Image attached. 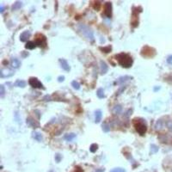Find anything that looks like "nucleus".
<instances>
[{"label":"nucleus","instance_id":"1","mask_svg":"<svg viewBox=\"0 0 172 172\" xmlns=\"http://www.w3.org/2000/svg\"><path fill=\"white\" fill-rule=\"evenodd\" d=\"M115 60L119 63L120 65L125 68H129L133 65L134 63V60H133L132 56L126 53H121L115 55Z\"/></svg>","mask_w":172,"mask_h":172},{"label":"nucleus","instance_id":"2","mask_svg":"<svg viewBox=\"0 0 172 172\" xmlns=\"http://www.w3.org/2000/svg\"><path fill=\"white\" fill-rule=\"evenodd\" d=\"M133 124L135 128L136 132L141 136H144L147 131V124L146 120L143 118H134L133 120Z\"/></svg>","mask_w":172,"mask_h":172},{"label":"nucleus","instance_id":"3","mask_svg":"<svg viewBox=\"0 0 172 172\" xmlns=\"http://www.w3.org/2000/svg\"><path fill=\"white\" fill-rule=\"evenodd\" d=\"M77 30L78 32L89 41H94L95 38H94V32L92 29L85 24H79L77 26Z\"/></svg>","mask_w":172,"mask_h":172},{"label":"nucleus","instance_id":"4","mask_svg":"<svg viewBox=\"0 0 172 172\" xmlns=\"http://www.w3.org/2000/svg\"><path fill=\"white\" fill-rule=\"evenodd\" d=\"M156 54V50L149 46H145L141 50V55L145 58H151Z\"/></svg>","mask_w":172,"mask_h":172},{"label":"nucleus","instance_id":"5","mask_svg":"<svg viewBox=\"0 0 172 172\" xmlns=\"http://www.w3.org/2000/svg\"><path fill=\"white\" fill-rule=\"evenodd\" d=\"M35 43H36L37 47H40V48H46L47 47V38L41 34H38L36 35V39H35Z\"/></svg>","mask_w":172,"mask_h":172},{"label":"nucleus","instance_id":"6","mask_svg":"<svg viewBox=\"0 0 172 172\" xmlns=\"http://www.w3.org/2000/svg\"><path fill=\"white\" fill-rule=\"evenodd\" d=\"M28 84L35 89H44V86H43L42 83L40 82L39 79L36 78V77H30V78L28 79Z\"/></svg>","mask_w":172,"mask_h":172},{"label":"nucleus","instance_id":"7","mask_svg":"<svg viewBox=\"0 0 172 172\" xmlns=\"http://www.w3.org/2000/svg\"><path fill=\"white\" fill-rule=\"evenodd\" d=\"M142 11V10L139 11H135V8H134V11H133L132 14V20H131V24L134 28L137 27L139 25V14Z\"/></svg>","mask_w":172,"mask_h":172},{"label":"nucleus","instance_id":"8","mask_svg":"<svg viewBox=\"0 0 172 172\" xmlns=\"http://www.w3.org/2000/svg\"><path fill=\"white\" fill-rule=\"evenodd\" d=\"M103 15L108 18L112 17V3L107 2L104 4V12Z\"/></svg>","mask_w":172,"mask_h":172},{"label":"nucleus","instance_id":"9","mask_svg":"<svg viewBox=\"0 0 172 172\" xmlns=\"http://www.w3.org/2000/svg\"><path fill=\"white\" fill-rule=\"evenodd\" d=\"M15 74V72H13L12 70H10V69H1L0 70V77L4 78V77H12L13 75Z\"/></svg>","mask_w":172,"mask_h":172},{"label":"nucleus","instance_id":"10","mask_svg":"<svg viewBox=\"0 0 172 172\" xmlns=\"http://www.w3.org/2000/svg\"><path fill=\"white\" fill-rule=\"evenodd\" d=\"M26 122H27V124L29 125V126H32L33 128L40 127V123H39L37 121H35V120H34L32 117H28V118H27Z\"/></svg>","mask_w":172,"mask_h":172},{"label":"nucleus","instance_id":"11","mask_svg":"<svg viewBox=\"0 0 172 172\" xmlns=\"http://www.w3.org/2000/svg\"><path fill=\"white\" fill-rule=\"evenodd\" d=\"M59 62H60V66H61V68L63 69V70H65V72H70L71 67H70V65H69L68 62H67L65 59H60V60H59Z\"/></svg>","mask_w":172,"mask_h":172},{"label":"nucleus","instance_id":"12","mask_svg":"<svg viewBox=\"0 0 172 172\" xmlns=\"http://www.w3.org/2000/svg\"><path fill=\"white\" fill-rule=\"evenodd\" d=\"M22 63L21 61H20L19 60H18L17 58H11V65L12 68L14 69H17L19 68L20 66H21Z\"/></svg>","mask_w":172,"mask_h":172},{"label":"nucleus","instance_id":"13","mask_svg":"<svg viewBox=\"0 0 172 172\" xmlns=\"http://www.w3.org/2000/svg\"><path fill=\"white\" fill-rule=\"evenodd\" d=\"M132 79H133V77H131V76H122V77H120L119 78L116 80V84H124V83H126V81L132 80Z\"/></svg>","mask_w":172,"mask_h":172},{"label":"nucleus","instance_id":"14","mask_svg":"<svg viewBox=\"0 0 172 172\" xmlns=\"http://www.w3.org/2000/svg\"><path fill=\"white\" fill-rule=\"evenodd\" d=\"M30 35H31V33H30V31H28V30H26V31L23 32V33L21 34V35H20V40H21L22 42H25L28 40V39L30 37Z\"/></svg>","mask_w":172,"mask_h":172},{"label":"nucleus","instance_id":"15","mask_svg":"<svg viewBox=\"0 0 172 172\" xmlns=\"http://www.w3.org/2000/svg\"><path fill=\"white\" fill-rule=\"evenodd\" d=\"M100 71H101V74H106L109 71V66L108 65L103 61V60H101L100 62Z\"/></svg>","mask_w":172,"mask_h":172},{"label":"nucleus","instance_id":"16","mask_svg":"<svg viewBox=\"0 0 172 172\" xmlns=\"http://www.w3.org/2000/svg\"><path fill=\"white\" fill-rule=\"evenodd\" d=\"M32 138L35 139L36 141H38V142H41L42 139H43L42 134L39 132H36V131H33V132H32Z\"/></svg>","mask_w":172,"mask_h":172},{"label":"nucleus","instance_id":"17","mask_svg":"<svg viewBox=\"0 0 172 172\" xmlns=\"http://www.w3.org/2000/svg\"><path fill=\"white\" fill-rule=\"evenodd\" d=\"M102 113L100 109L97 110L95 112V122L96 123H100V121H102Z\"/></svg>","mask_w":172,"mask_h":172},{"label":"nucleus","instance_id":"18","mask_svg":"<svg viewBox=\"0 0 172 172\" xmlns=\"http://www.w3.org/2000/svg\"><path fill=\"white\" fill-rule=\"evenodd\" d=\"M36 47H37V45H36V43H35V41H28L26 43V45H25V48L28 50L35 49Z\"/></svg>","mask_w":172,"mask_h":172},{"label":"nucleus","instance_id":"19","mask_svg":"<svg viewBox=\"0 0 172 172\" xmlns=\"http://www.w3.org/2000/svg\"><path fill=\"white\" fill-rule=\"evenodd\" d=\"M122 111V106L120 105V104H117L115 105L112 109V112L114 114H120Z\"/></svg>","mask_w":172,"mask_h":172},{"label":"nucleus","instance_id":"20","mask_svg":"<svg viewBox=\"0 0 172 172\" xmlns=\"http://www.w3.org/2000/svg\"><path fill=\"white\" fill-rule=\"evenodd\" d=\"M14 85L16 87H20V88H24L26 86V82L24 80H21V79H18L16 81V83L14 84Z\"/></svg>","mask_w":172,"mask_h":172},{"label":"nucleus","instance_id":"21","mask_svg":"<svg viewBox=\"0 0 172 172\" xmlns=\"http://www.w3.org/2000/svg\"><path fill=\"white\" fill-rule=\"evenodd\" d=\"M163 125H164V122H163V121L162 119H159L156 122V124H155V129H156V130H160V129H162V128H163Z\"/></svg>","mask_w":172,"mask_h":172},{"label":"nucleus","instance_id":"22","mask_svg":"<svg viewBox=\"0 0 172 172\" xmlns=\"http://www.w3.org/2000/svg\"><path fill=\"white\" fill-rule=\"evenodd\" d=\"M75 138H76V134H73V133L65 134V136H64V139H65L66 141H72V140H73Z\"/></svg>","mask_w":172,"mask_h":172},{"label":"nucleus","instance_id":"23","mask_svg":"<svg viewBox=\"0 0 172 172\" xmlns=\"http://www.w3.org/2000/svg\"><path fill=\"white\" fill-rule=\"evenodd\" d=\"M22 6H23V3H22L21 1H16V2L12 5V11H16V10H19Z\"/></svg>","mask_w":172,"mask_h":172},{"label":"nucleus","instance_id":"24","mask_svg":"<svg viewBox=\"0 0 172 172\" xmlns=\"http://www.w3.org/2000/svg\"><path fill=\"white\" fill-rule=\"evenodd\" d=\"M97 96L98 97V98L102 99V98H104L105 97V94H104V90L102 88H99L97 91Z\"/></svg>","mask_w":172,"mask_h":172},{"label":"nucleus","instance_id":"25","mask_svg":"<svg viewBox=\"0 0 172 172\" xmlns=\"http://www.w3.org/2000/svg\"><path fill=\"white\" fill-rule=\"evenodd\" d=\"M102 131H103L104 133H109V131H110V126L106 122H104L103 124H102Z\"/></svg>","mask_w":172,"mask_h":172},{"label":"nucleus","instance_id":"26","mask_svg":"<svg viewBox=\"0 0 172 172\" xmlns=\"http://www.w3.org/2000/svg\"><path fill=\"white\" fill-rule=\"evenodd\" d=\"M158 150H159V148H158L156 145H154V144L151 145V154L157 153L158 151Z\"/></svg>","mask_w":172,"mask_h":172},{"label":"nucleus","instance_id":"27","mask_svg":"<svg viewBox=\"0 0 172 172\" xmlns=\"http://www.w3.org/2000/svg\"><path fill=\"white\" fill-rule=\"evenodd\" d=\"M4 95H5V89H4V86L3 84H1L0 85V97L4 98Z\"/></svg>","mask_w":172,"mask_h":172},{"label":"nucleus","instance_id":"28","mask_svg":"<svg viewBox=\"0 0 172 172\" xmlns=\"http://www.w3.org/2000/svg\"><path fill=\"white\" fill-rule=\"evenodd\" d=\"M72 86L73 87V89H75V90H79L80 89V84H79L78 82H77V81H72Z\"/></svg>","mask_w":172,"mask_h":172},{"label":"nucleus","instance_id":"29","mask_svg":"<svg viewBox=\"0 0 172 172\" xmlns=\"http://www.w3.org/2000/svg\"><path fill=\"white\" fill-rule=\"evenodd\" d=\"M111 49H112V48H111V46L104 47V48H100V50H101V51L104 52V53H109V52L111 51Z\"/></svg>","mask_w":172,"mask_h":172},{"label":"nucleus","instance_id":"30","mask_svg":"<svg viewBox=\"0 0 172 172\" xmlns=\"http://www.w3.org/2000/svg\"><path fill=\"white\" fill-rule=\"evenodd\" d=\"M97 149H98V145L97 144H92L90 147V151L91 152H96Z\"/></svg>","mask_w":172,"mask_h":172},{"label":"nucleus","instance_id":"31","mask_svg":"<svg viewBox=\"0 0 172 172\" xmlns=\"http://www.w3.org/2000/svg\"><path fill=\"white\" fill-rule=\"evenodd\" d=\"M110 172H126V170L123 168H114L111 170Z\"/></svg>","mask_w":172,"mask_h":172},{"label":"nucleus","instance_id":"32","mask_svg":"<svg viewBox=\"0 0 172 172\" xmlns=\"http://www.w3.org/2000/svg\"><path fill=\"white\" fill-rule=\"evenodd\" d=\"M166 126L167 127H168V129L170 131V132H172V121H166Z\"/></svg>","mask_w":172,"mask_h":172},{"label":"nucleus","instance_id":"33","mask_svg":"<svg viewBox=\"0 0 172 172\" xmlns=\"http://www.w3.org/2000/svg\"><path fill=\"white\" fill-rule=\"evenodd\" d=\"M93 7H94V9H95V10H97V11H99V10H100V8H101L100 2H96L95 4L93 5Z\"/></svg>","mask_w":172,"mask_h":172},{"label":"nucleus","instance_id":"34","mask_svg":"<svg viewBox=\"0 0 172 172\" xmlns=\"http://www.w3.org/2000/svg\"><path fill=\"white\" fill-rule=\"evenodd\" d=\"M61 159H62V157H61V155H60V154H56V155H55V160H56L57 163H60Z\"/></svg>","mask_w":172,"mask_h":172},{"label":"nucleus","instance_id":"35","mask_svg":"<svg viewBox=\"0 0 172 172\" xmlns=\"http://www.w3.org/2000/svg\"><path fill=\"white\" fill-rule=\"evenodd\" d=\"M167 62L171 65L172 64V55H170V56H169L168 58H167Z\"/></svg>","mask_w":172,"mask_h":172},{"label":"nucleus","instance_id":"36","mask_svg":"<svg viewBox=\"0 0 172 172\" xmlns=\"http://www.w3.org/2000/svg\"><path fill=\"white\" fill-rule=\"evenodd\" d=\"M64 80H65V77H64V76H60V77H58L59 82H63Z\"/></svg>","mask_w":172,"mask_h":172},{"label":"nucleus","instance_id":"37","mask_svg":"<svg viewBox=\"0 0 172 172\" xmlns=\"http://www.w3.org/2000/svg\"><path fill=\"white\" fill-rule=\"evenodd\" d=\"M166 80L168 81V82H170V83H172V75H170V76H169V77H166Z\"/></svg>","mask_w":172,"mask_h":172},{"label":"nucleus","instance_id":"38","mask_svg":"<svg viewBox=\"0 0 172 172\" xmlns=\"http://www.w3.org/2000/svg\"><path fill=\"white\" fill-rule=\"evenodd\" d=\"M44 101H51V97L50 96H46L44 97Z\"/></svg>","mask_w":172,"mask_h":172},{"label":"nucleus","instance_id":"39","mask_svg":"<svg viewBox=\"0 0 172 172\" xmlns=\"http://www.w3.org/2000/svg\"><path fill=\"white\" fill-rule=\"evenodd\" d=\"M4 5H1V7H0V12H1V13H4Z\"/></svg>","mask_w":172,"mask_h":172},{"label":"nucleus","instance_id":"40","mask_svg":"<svg viewBox=\"0 0 172 172\" xmlns=\"http://www.w3.org/2000/svg\"><path fill=\"white\" fill-rule=\"evenodd\" d=\"M95 172H104V169H101V170H97Z\"/></svg>","mask_w":172,"mask_h":172},{"label":"nucleus","instance_id":"41","mask_svg":"<svg viewBox=\"0 0 172 172\" xmlns=\"http://www.w3.org/2000/svg\"><path fill=\"white\" fill-rule=\"evenodd\" d=\"M159 89H160V87H156V88H155V89H154V90H155V91H156V90H159Z\"/></svg>","mask_w":172,"mask_h":172},{"label":"nucleus","instance_id":"42","mask_svg":"<svg viewBox=\"0 0 172 172\" xmlns=\"http://www.w3.org/2000/svg\"><path fill=\"white\" fill-rule=\"evenodd\" d=\"M50 172H53V171H50Z\"/></svg>","mask_w":172,"mask_h":172}]
</instances>
